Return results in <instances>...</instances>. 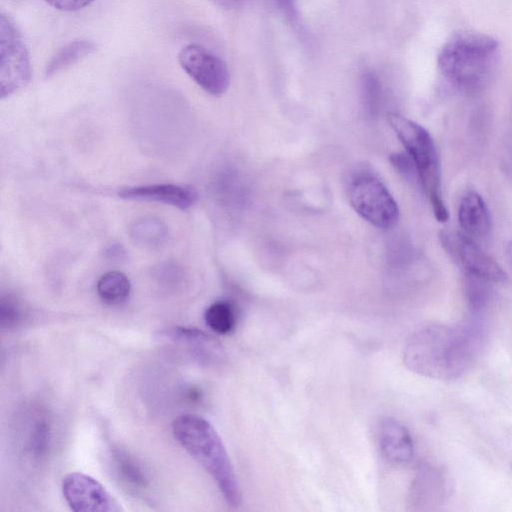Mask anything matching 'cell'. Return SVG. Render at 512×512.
<instances>
[{"mask_svg": "<svg viewBox=\"0 0 512 512\" xmlns=\"http://www.w3.org/2000/svg\"><path fill=\"white\" fill-rule=\"evenodd\" d=\"M483 318L469 316L457 324H424L415 329L403 349V362L415 374L454 380L465 374L484 348Z\"/></svg>", "mask_w": 512, "mask_h": 512, "instance_id": "6da1fadb", "label": "cell"}, {"mask_svg": "<svg viewBox=\"0 0 512 512\" xmlns=\"http://www.w3.org/2000/svg\"><path fill=\"white\" fill-rule=\"evenodd\" d=\"M62 493L75 512H118L115 498L93 477L83 472H71L62 480Z\"/></svg>", "mask_w": 512, "mask_h": 512, "instance_id": "9c48e42d", "label": "cell"}, {"mask_svg": "<svg viewBox=\"0 0 512 512\" xmlns=\"http://www.w3.org/2000/svg\"><path fill=\"white\" fill-rule=\"evenodd\" d=\"M96 43L88 39L73 40L59 48L45 65L44 74L49 78L69 68L96 50Z\"/></svg>", "mask_w": 512, "mask_h": 512, "instance_id": "2e32d148", "label": "cell"}, {"mask_svg": "<svg viewBox=\"0 0 512 512\" xmlns=\"http://www.w3.org/2000/svg\"><path fill=\"white\" fill-rule=\"evenodd\" d=\"M118 196L126 200L151 201L187 210L197 201V192L177 184H153L123 188Z\"/></svg>", "mask_w": 512, "mask_h": 512, "instance_id": "7c38bea8", "label": "cell"}, {"mask_svg": "<svg viewBox=\"0 0 512 512\" xmlns=\"http://www.w3.org/2000/svg\"><path fill=\"white\" fill-rule=\"evenodd\" d=\"M130 235L137 245L144 248H155L165 241L167 229L157 218L142 217L132 224Z\"/></svg>", "mask_w": 512, "mask_h": 512, "instance_id": "ac0fdd59", "label": "cell"}, {"mask_svg": "<svg viewBox=\"0 0 512 512\" xmlns=\"http://www.w3.org/2000/svg\"><path fill=\"white\" fill-rule=\"evenodd\" d=\"M366 104L370 110H374L380 101L381 83L373 71H367L362 78Z\"/></svg>", "mask_w": 512, "mask_h": 512, "instance_id": "603a6c76", "label": "cell"}, {"mask_svg": "<svg viewBox=\"0 0 512 512\" xmlns=\"http://www.w3.org/2000/svg\"><path fill=\"white\" fill-rule=\"evenodd\" d=\"M157 337L184 351L192 360L204 366H218L226 360L221 343L194 327L174 326L159 331Z\"/></svg>", "mask_w": 512, "mask_h": 512, "instance_id": "30bf717a", "label": "cell"}, {"mask_svg": "<svg viewBox=\"0 0 512 512\" xmlns=\"http://www.w3.org/2000/svg\"><path fill=\"white\" fill-rule=\"evenodd\" d=\"M218 6L232 10V9H238L246 5L249 0H213Z\"/></svg>", "mask_w": 512, "mask_h": 512, "instance_id": "4316f807", "label": "cell"}, {"mask_svg": "<svg viewBox=\"0 0 512 512\" xmlns=\"http://www.w3.org/2000/svg\"><path fill=\"white\" fill-rule=\"evenodd\" d=\"M348 198L354 211L377 228L389 229L398 221L396 201L385 185L372 175L354 177L348 187Z\"/></svg>", "mask_w": 512, "mask_h": 512, "instance_id": "5b68a950", "label": "cell"}, {"mask_svg": "<svg viewBox=\"0 0 512 512\" xmlns=\"http://www.w3.org/2000/svg\"><path fill=\"white\" fill-rule=\"evenodd\" d=\"M172 432L180 445L212 477L226 503L241 504V491L227 450L215 428L206 419L183 414L172 422Z\"/></svg>", "mask_w": 512, "mask_h": 512, "instance_id": "7a4b0ae2", "label": "cell"}, {"mask_svg": "<svg viewBox=\"0 0 512 512\" xmlns=\"http://www.w3.org/2000/svg\"><path fill=\"white\" fill-rule=\"evenodd\" d=\"M505 255H506V258H507V262L512 270V239L509 240L507 243H506V246H505Z\"/></svg>", "mask_w": 512, "mask_h": 512, "instance_id": "83f0119b", "label": "cell"}, {"mask_svg": "<svg viewBox=\"0 0 512 512\" xmlns=\"http://www.w3.org/2000/svg\"><path fill=\"white\" fill-rule=\"evenodd\" d=\"M206 325L217 334L230 333L236 325L234 307L227 301L219 300L212 303L204 314Z\"/></svg>", "mask_w": 512, "mask_h": 512, "instance_id": "ffe728a7", "label": "cell"}, {"mask_svg": "<svg viewBox=\"0 0 512 512\" xmlns=\"http://www.w3.org/2000/svg\"><path fill=\"white\" fill-rule=\"evenodd\" d=\"M51 439L50 424L46 418H38L29 434L28 447L31 455L36 459L43 458L49 449Z\"/></svg>", "mask_w": 512, "mask_h": 512, "instance_id": "7402d4cb", "label": "cell"}, {"mask_svg": "<svg viewBox=\"0 0 512 512\" xmlns=\"http://www.w3.org/2000/svg\"><path fill=\"white\" fill-rule=\"evenodd\" d=\"M0 94L4 99L25 87L31 79L29 54L9 15L0 16Z\"/></svg>", "mask_w": 512, "mask_h": 512, "instance_id": "8992f818", "label": "cell"}, {"mask_svg": "<svg viewBox=\"0 0 512 512\" xmlns=\"http://www.w3.org/2000/svg\"><path fill=\"white\" fill-rule=\"evenodd\" d=\"M24 307L17 297L5 294L0 299V327L2 330L17 328L24 320Z\"/></svg>", "mask_w": 512, "mask_h": 512, "instance_id": "44dd1931", "label": "cell"}, {"mask_svg": "<svg viewBox=\"0 0 512 512\" xmlns=\"http://www.w3.org/2000/svg\"><path fill=\"white\" fill-rule=\"evenodd\" d=\"M442 247L465 274L485 279L491 283H504L507 275L502 267L462 232L443 230L439 234Z\"/></svg>", "mask_w": 512, "mask_h": 512, "instance_id": "52a82bcc", "label": "cell"}, {"mask_svg": "<svg viewBox=\"0 0 512 512\" xmlns=\"http://www.w3.org/2000/svg\"><path fill=\"white\" fill-rule=\"evenodd\" d=\"M498 42L487 34L462 32L452 36L438 55L440 71L461 92L472 94L486 87L496 68Z\"/></svg>", "mask_w": 512, "mask_h": 512, "instance_id": "3957f363", "label": "cell"}, {"mask_svg": "<svg viewBox=\"0 0 512 512\" xmlns=\"http://www.w3.org/2000/svg\"><path fill=\"white\" fill-rule=\"evenodd\" d=\"M378 442L383 456L393 463H407L414 455V444L408 429L397 419L386 417L378 427Z\"/></svg>", "mask_w": 512, "mask_h": 512, "instance_id": "4fadbf2b", "label": "cell"}, {"mask_svg": "<svg viewBox=\"0 0 512 512\" xmlns=\"http://www.w3.org/2000/svg\"><path fill=\"white\" fill-rule=\"evenodd\" d=\"M447 493L448 482L445 471L437 466L423 465L410 488V509L435 510L445 502Z\"/></svg>", "mask_w": 512, "mask_h": 512, "instance_id": "8fae6325", "label": "cell"}, {"mask_svg": "<svg viewBox=\"0 0 512 512\" xmlns=\"http://www.w3.org/2000/svg\"><path fill=\"white\" fill-rule=\"evenodd\" d=\"M458 220L462 233L480 244L491 232V218L483 198L476 192L466 193L458 209Z\"/></svg>", "mask_w": 512, "mask_h": 512, "instance_id": "5bb4252c", "label": "cell"}, {"mask_svg": "<svg viewBox=\"0 0 512 512\" xmlns=\"http://www.w3.org/2000/svg\"><path fill=\"white\" fill-rule=\"evenodd\" d=\"M99 297L109 304L125 301L131 291L128 277L120 271H109L103 274L96 285Z\"/></svg>", "mask_w": 512, "mask_h": 512, "instance_id": "d6986e66", "label": "cell"}, {"mask_svg": "<svg viewBox=\"0 0 512 512\" xmlns=\"http://www.w3.org/2000/svg\"><path fill=\"white\" fill-rule=\"evenodd\" d=\"M274 2L287 19L290 21L296 20L297 10L295 6V0H274Z\"/></svg>", "mask_w": 512, "mask_h": 512, "instance_id": "484cf974", "label": "cell"}, {"mask_svg": "<svg viewBox=\"0 0 512 512\" xmlns=\"http://www.w3.org/2000/svg\"><path fill=\"white\" fill-rule=\"evenodd\" d=\"M490 283L485 279L465 274L464 295L470 316L483 318V313L491 301Z\"/></svg>", "mask_w": 512, "mask_h": 512, "instance_id": "e0dca14e", "label": "cell"}, {"mask_svg": "<svg viewBox=\"0 0 512 512\" xmlns=\"http://www.w3.org/2000/svg\"><path fill=\"white\" fill-rule=\"evenodd\" d=\"M110 457L116 476L127 489L136 494L148 489V473L137 458L120 447L113 448Z\"/></svg>", "mask_w": 512, "mask_h": 512, "instance_id": "9a60e30c", "label": "cell"}, {"mask_svg": "<svg viewBox=\"0 0 512 512\" xmlns=\"http://www.w3.org/2000/svg\"><path fill=\"white\" fill-rule=\"evenodd\" d=\"M178 61L186 74L204 91L220 96L226 92L230 74L226 63L200 44H188L178 54Z\"/></svg>", "mask_w": 512, "mask_h": 512, "instance_id": "ba28073f", "label": "cell"}, {"mask_svg": "<svg viewBox=\"0 0 512 512\" xmlns=\"http://www.w3.org/2000/svg\"><path fill=\"white\" fill-rule=\"evenodd\" d=\"M157 276L163 285H176L179 282V270L174 266L166 265L157 269Z\"/></svg>", "mask_w": 512, "mask_h": 512, "instance_id": "d4e9b609", "label": "cell"}, {"mask_svg": "<svg viewBox=\"0 0 512 512\" xmlns=\"http://www.w3.org/2000/svg\"><path fill=\"white\" fill-rule=\"evenodd\" d=\"M49 5L61 11H77L88 6L94 0H45Z\"/></svg>", "mask_w": 512, "mask_h": 512, "instance_id": "cb8c5ba5", "label": "cell"}, {"mask_svg": "<svg viewBox=\"0 0 512 512\" xmlns=\"http://www.w3.org/2000/svg\"><path fill=\"white\" fill-rule=\"evenodd\" d=\"M388 121L415 165L435 218L446 222L449 214L441 196L439 158L430 133L420 124L396 113H389Z\"/></svg>", "mask_w": 512, "mask_h": 512, "instance_id": "277c9868", "label": "cell"}]
</instances>
